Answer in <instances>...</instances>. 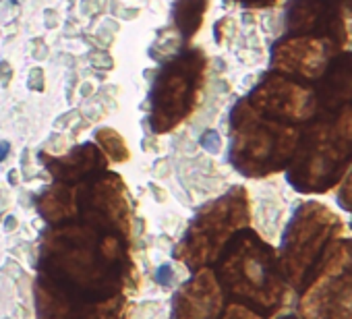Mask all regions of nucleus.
I'll list each match as a JSON object with an SVG mask.
<instances>
[{"mask_svg": "<svg viewBox=\"0 0 352 319\" xmlns=\"http://www.w3.org/2000/svg\"><path fill=\"white\" fill-rule=\"evenodd\" d=\"M222 280L232 296L265 317L278 313L290 292L276 249L253 230H241L228 243Z\"/></svg>", "mask_w": 352, "mask_h": 319, "instance_id": "f257e3e1", "label": "nucleus"}, {"mask_svg": "<svg viewBox=\"0 0 352 319\" xmlns=\"http://www.w3.org/2000/svg\"><path fill=\"white\" fill-rule=\"evenodd\" d=\"M352 166V108L319 120L298 137L290 157L288 181L300 193L331 191Z\"/></svg>", "mask_w": 352, "mask_h": 319, "instance_id": "f03ea898", "label": "nucleus"}, {"mask_svg": "<svg viewBox=\"0 0 352 319\" xmlns=\"http://www.w3.org/2000/svg\"><path fill=\"white\" fill-rule=\"evenodd\" d=\"M294 294L300 319H352V239H333Z\"/></svg>", "mask_w": 352, "mask_h": 319, "instance_id": "7ed1b4c3", "label": "nucleus"}, {"mask_svg": "<svg viewBox=\"0 0 352 319\" xmlns=\"http://www.w3.org/2000/svg\"><path fill=\"white\" fill-rule=\"evenodd\" d=\"M344 234L342 218L327 206L302 204L290 218L280 245V267L292 292L300 288L333 239Z\"/></svg>", "mask_w": 352, "mask_h": 319, "instance_id": "20e7f679", "label": "nucleus"}, {"mask_svg": "<svg viewBox=\"0 0 352 319\" xmlns=\"http://www.w3.org/2000/svg\"><path fill=\"white\" fill-rule=\"evenodd\" d=\"M296 143L298 133L292 124H265L259 120H245V124L236 129L232 155L241 170L263 177L290 162Z\"/></svg>", "mask_w": 352, "mask_h": 319, "instance_id": "39448f33", "label": "nucleus"}, {"mask_svg": "<svg viewBox=\"0 0 352 319\" xmlns=\"http://www.w3.org/2000/svg\"><path fill=\"white\" fill-rule=\"evenodd\" d=\"M199 79V63L179 58L166 69V73L155 83L153 102L155 110L166 114L164 124H174L183 114L189 112L191 100L195 98Z\"/></svg>", "mask_w": 352, "mask_h": 319, "instance_id": "423d86ee", "label": "nucleus"}, {"mask_svg": "<svg viewBox=\"0 0 352 319\" xmlns=\"http://www.w3.org/2000/svg\"><path fill=\"white\" fill-rule=\"evenodd\" d=\"M338 206L348 216V224L352 228V168L340 181V187H338Z\"/></svg>", "mask_w": 352, "mask_h": 319, "instance_id": "0eeeda50", "label": "nucleus"}, {"mask_svg": "<svg viewBox=\"0 0 352 319\" xmlns=\"http://www.w3.org/2000/svg\"><path fill=\"white\" fill-rule=\"evenodd\" d=\"M226 319H267V317L257 313V311H253V309H249V307H245V305H236V307L230 309Z\"/></svg>", "mask_w": 352, "mask_h": 319, "instance_id": "6e6552de", "label": "nucleus"}, {"mask_svg": "<svg viewBox=\"0 0 352 319\" xmlns=\"http://www.w3.org/2000/svg\"><path fill=\"white\" fill-rule=\"evenodd\" d=\"M280 319H300L298 315H282Z\"/></svg>", "mask_w": 352, "mask_h": 319, "instance_id": "1a4fd4ad", "label": "nucleus"}, {"mask_svg": "<svg viewBox=\"0 0 352 319\" xmlns=\"http://www.w3.org/2000/svg\"><path fill=\"white\" fill-rule=\"evenodd\" d=\"M247 3H251V0H247Z\"/></svg>", "mask_w": 352, "mask_h": 319, "instance_id": "9d476101", "label": "nucleus"}]
</instances>
